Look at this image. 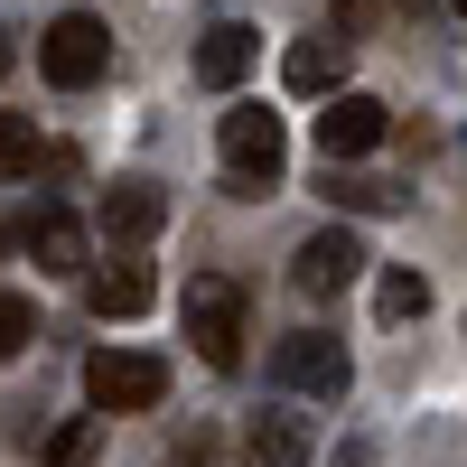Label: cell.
<instances>
[{
	"mask_svg": "<svg viewBox=\"0 0 467 467\" xmlns=\"http://www.w3.org/2000/svg\"><path fill=\"white\" fill-rule=\"evenodd\" d=\"M290 169V131H281V112H262V103H234L224 112V187L234 197H271Z\"/></svg>",
	"mask_w": 467,
	"mask_h": 467,
	"instance_id": "cell-1",
	"label": "cell"
},
{
	"mask_svg": "<svg viewBox=\"0 0 467 467\" xmlns=\"http://www.w3.org/2000/svg\"><path fill=\"white\" fill-rule=\"evenodd\" d=\"M187 346H197L215 374L244 365V281H224V271H197V281H187Z\"/></svg>",
	"mask_w": 467,
	"mask_h": 467,
	"instance_id": "cell-2",
	"label": "cell"
},
{
	"mask_svg": "<svg viewBox=\"0 0 467 467\" xmlns=\"http://www.w3.org/2000/svg\"><path fill=\"white\" fill-rule=\"evenodd\" d=\"M85 402L94 411H160L169 402V365L140 346H94L85 356Z\"/></svg>",
	"mask_w": 467,
	"mask_h": 467,
	"instance_id": "cell-3",
	"label": "cell"
},
{
	"mask_svg": "<svg viewBox=\"0 0 467 467\" xmlns=\"http://www.w3.org/2000/svg\"><path fill=\"white\" fill-rule=\"evenodd\" d=\"M37 66H47V85H66V94L103 85V66H112V28H103L94 10H66L47 37H37Z\"/></svg>",
	"mask_w": 467,
	"mask_h": 467,
	"instance_id": "cell-4",
	"label": "cell"
},
{
	"mask_svg": "<svg viewBox=\"0 0 467 467\" xmlns=\"http://www.w3.org/2000/svg\"><path fill=\"white\" fill-rule=\"evenodd\" d=\"M271 374H281L290 393H318V402H337L346 383H356V365H346V346H337L327 327H299V337H281V346H271Z\"/></svg>",
	"mask_w": 467,
	"mask_h": 467,
	"instance_id": "cell-5",
	"label": "cell"
},
{
	"mask_svg": "<svg viewBox=\"0 0 467 467\" xmlns=\"http://www.w3.org/2000/svg\"><path fill=\"white\" fill-rule=\"evenodd\" d=\"M356 271H365V244L346 224H318L308 244L290 253V281H299V299H337V290H356Z\"/></svg>",
	"mask_w": 467,
	"mask_h": 467,
	"instance_id": "cell-6",
	"label": "cell"
},
{
	"mask_svg": "<svg viewBox=\"0 0 467 467\" xmlns=\"http://www.w3.org/2000/svg\"><path fill=\"white\" fill-rule=\"evenodd\" d=\"M383 131H393V112H383L374 94H327V112H318V150H327V169H337V160H365Z\"/></svg>",
	"mask_w": 467,
	"mask_h": 467,
	"instance_id": "cell-7",
	"label": "cell"
},
{
	"mask_svg": "<svg viewBox=\"0 0 467 467\" xmlns=\"http://www.w3.org/2000/svg\"><path fill=\"white\" fill-rule=\"evenodd\" d=\"M160 215H169V197H160L150 178L103 187V234H112V244H150V234H160Z\"/></svg>",
	"mask_w": 467,
	"mask_h": 467,
	"instance_id": "cell-8",
	"label": "cell"
},
{
	"mask_svg": "<svg viewBox=\"0 0 467 467\" xmlns=\"http://www.w3.org/2000/svg\"><path fill=\"white\" fill-rule=\"evenodd\" d=\"M253 47L262 37L244 28V19H224V28H206V47H197V85H215V94H234L253 75Z\"/></svg>",
	"mask_w": 467,
	"mask_h": 467,
	"instance_id": "cell-9",
	"label": "cell"
},
{
	"mask_svg": "<svg viewBox=\"0 0 467 467\" xmlns=\"http://www.w3.org/2000/svg\"><path fill=\"white\" fill-rule=\"evenodd\" d=\"M281 85L290 94H337L346 85V37H299V47L281 57Z\"/></svg>",
	"mask_w": 467,
	"mask_h": 467,
	"instance_id": "cell-10",
	"label": "cell"
},
{
	"mask_svg": "<svg viewBox=\"0 0 467 467\" xmlns=\"http://www.w3.org/2000/svg\"><path fill=\"white\" fill-rule=\"evenodd\" d=\"M28 253H37V271H85V224L66 206H37L28 215Z\"/></svg>",
	"mask_w": 467,
	"mask_h": 467,
	"instance_id": "cell-11",
	"label": "cell"
},
{
	"mask_svg": "<svg viewBox=\"0 0 467 467\" xmlns=\"http://www.w3.org/2000/svg\"><path fill=\"white\" fill-rule=\"evenodd\" d=\"M85 299H94V318H140V308H150V271L140 262H112V271L85 281Z\"/></svg>",
	"mask_w": 467,
	"mask_h": 467,
	"instance_id": "cell-12",
	"label": "cell"
},
{
	"mask_svg": "<svg viewBox=\"0 0 467 467\" xmlns=\"http://www.w3.org/2000/svg\"><path fill=\"white\" fill-rule=\"evenodd\" d=\"M244 458H253V467H308V431H299L290 411H262L253 440H244Z\"/></svg>",
	"mask_w": 467,
	"mask_h": 467,
	"instance_id": "cell-13",
	"label": "cell"
},
{
	"mask_svg": "<svg viewBox=\"0 0 467 467\" xmlns=\"http://www.w3.org/2000/svg\"><path fill=\"white\" fill-rule=\"evenodd\" d=\"M327 206H356V215H393L402 187L393 178H365V169H327Z\"/></svg>",
	"mask_w": 467,
	"mask_h": 467,
	"instance_id": "cell-14",
	"label": "cell"
},
{
	"mask_svg": "<svg viewBox=\"0 0 467 467\" xmlns=\"http://www.w3.org/2000/svg\"><path fill=\"white\" fill-rule=\"evenodd\" d=\"M374 308H383V327H402V318L431 308V281H420V271H383V281H374Z\"/></svg>",
	"mask_w": 467,
	"mask_h": 467,
	"instance_id": "cell-15",
	"label": "cell"
},
{
	"mask_svg": "<svg viewBox=\"0 0 467 467\" xmlns=\"http://www.w3.org/2000/svg\"><path fill=\"white\" fill-rule=\"evenodd\" d=\"M37 169V122L28 112H0V178H28Z\"/></svg>",
	"mask_w": 467,
	"mask_h": 467,
	"instance_id": "cell-16",
	"label": "cell"
},
{
	"mask_svg": "<svg viewBox=\"0 0 467 467\" xmlns=\"http://www.w3.org/2000/svg\"><path fill=\"white\" fill-rule=\"evenodd\" d=\"M28 337H37V308H28L19 290H0V365H10V356H19Z\"/></svg>",
	"mask_w": 467,
	"mask_h": 467,
	"instance_id": "cell-17",
	"label": "cell"
},
{
	"mask_svg": "<svg viewBox=\"0 0 467 467\" xmlns=\"http://www.w3.org/2000/svg\"><path fill=\"white\" fill-rule=\"evenodd\" d=\"M169 467H215V440H206V431H197V440H187V449H178V458H169Z\"/></svg>",
	"mask_w": 467,
	"mask_h": 467,
	"instance_id": "cell-18",
	"label": "cell"
},
{
	"mask_svg": "<svg viewBox=\"0 0 467 467\" xmlns=\"http://www.w3.org/2000/svg\"><path fill=\"white\" fill-rule=\"evenodd\" d=\"M0 75H10V37H0Z\"/></svg>",
	"mask_w": 467,
	"mask_h": 467,
	"instance_id": "cell-19",
	"label": "cell"
},
{
	"mask_svg": "<svg viewBox=\"0 0 467 467\" xmlns=\"http://www.w3.org/2000/svg\"><path fill=\"white\" fill-rule=\"evenodd\" d=\"M449 10H458V19H467V0H449Z\"/></svg>",
	"mask_w": 467,
	"mask_h": 467,
	"instance_id": "cell-20",
	"label": "cell"
}]
</instances>
